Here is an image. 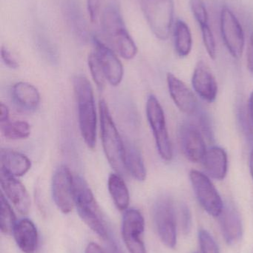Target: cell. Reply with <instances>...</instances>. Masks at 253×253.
Masks as SVG:
<instances>
[{"instance_id": "cell-1", "label": "cell", "mask_w": 253, "mask_h": 253, "mask_svg": "<svg viewBox=\"0 0 253 253\" xmlns=\"http://www.w3.org/2000/svg\"><path fill=\"white\" fill-rule=\"evenodd\" d=\"M74 94L78 111L80 132L86 145L94 149L97 142V112L93 88L84 76L77 75L73 80Z\"/></svg>"}, {"instance_id": "cell-2", "label": "cell", "mask_w": 253, "mask_h": 253, "mask_svg": "<svg viewBox=\"0 0 253 253\" xmlns=\"http://www.w3.org/2000/svg\"><path fill=\"white\" fill-rule=\"evenodd\" d=\"M102 34L109 47L126 59L136 56L138 48L127 31L118 9L108 5L104 9L101 18Z\"/></svg>"}, {"instance_id": "cell-3", "label": "cell", "mask_w": 253, "mask_h": 253, "mask_svg": "<svg viewBox=\"0 0 253 253\" xmlns=\"http://www.w3.org/2000/svg\"><path fill=\"white\" fill-rule=\"evenodd\" d=\"M74 200L79 215L86 225L106 239L110 234L102 212L89 184L80 176L74 177Z\"/></svg>"}, {"instance_id": "cell-4", "label": "cell", "mask_w": 253, "mask_h": 253, "mask_svg": "<svg viewBox=\"0 0 253 253\" xmlns=\"http://www.w3.org/2000/svg\"><path fill=\"white\" fill-rule=\"evenodd\" d=\"M99 112L104 153L111 168L121 175L126 172L124 166L125 142L120 137L108 105L103 99L100 101Z\"/></svg>"}, {"instance_id": "cell-5", "label": "cell", "mask_w": 253, "mask_h": 253, "mask_svg": "<svg viewBox=\"0 0 253 253\" xmlns=\"http://www.w3.org/2000/svg\"><path fill=\"white\" fill-rule=\"evenodd\" d=\"M144 17L152 32L165 41L170 35L175 16L174 0H139Z\"/></svg>"}, {"instance_id": "cell-6", "label": "cell", "mask_w": 253, "mask_h": 253, "mask_svg": "<svg viewBox=\"0 0 253 253\" xmlns=\"http://www.w3.org/2000/svg\"><path fill=\"white\" fill-rule=\"evenodd\" d=\"M146 108L147 120L154 135L157 152L163 160L170 162L173 158V151L166 127L164 111L154 95L149 96Z\"/></svg>"}, {"instance_id": "cell-7", "label": "cell", "mask_w": 253, "mask_h": 253, "mask_svg": "<svg viewBox=\"0 0 253 253\" xmlns=\"http://www.w3.org/2000/svg\"><path fill=\"white\" fill-rule=\"evenodd\" d=\"M190 179L201 206L212 216L219 217L224 205L209 177L200 171L192 169L190 172Z\"/></svg>"}, {"instance_id": "cell-8", "label": "cell", "mask_w": 253, "mask_h": 253, "mask_svg": "<svg viewBox=\"0 0 253 253\" xmlns=\"http://www.w3.org/2000/svg\"><path fill=\"white\" fill-rule=\"evenodd\" d=\"M220 29L223 41L231 56L235 59H240L245 50V32L237 16L226 6L221 9Z\"/></svg>"}, {"instance_id": "cell-9", "label": "cell", "mask_w": 253, "mask_h": 253, "mask_svg": "<svg viewBox=\"0 0 253 253\" xmlns=\"http://www.w3.org/2000/svg\"><path fill=\"white\" fill-rule=\"evenodd\" d=\"M154 217L160 240L165 246L173 249L177 245L176 213L170 198L165 196L156 202Z\"/></svg>"}, {"instance_id": "cell-10", "label": "cell", "mask_w": 253, "mask_h": 253, "mask_svg": "<svg viewBox=\"0 0 253 253\" xmlns=\"http://www.w3.org/2000/svg\"><path fill=\"white\" fill-rule=\"evenodd\" d=\"M52 197L58 209L68 214L74 207V177L69 168L62 165L55 171L52 178Z\"/></svg>"}, {"instance_id": "cell-11", "label": "cell", "mask_w": 253, "mask_h": 253, "mask_svg": "<svg viewBox=\"0 0 253 253\" xmlns=\"http://www.w3.org/2000/svg\"><path fill=\"white\" fill-rule=\"evenodd\" d=\"M145 230V220L138 210L126 211L122 224V236L130 253H147L142 239Z\"/></svg>"}, {"instance_id": "cell-12", "label": "cell", "mask_w": 253, "mask_h": 253, "mask_svg": "<svg viewBox=\"0 0 253 253\" xmlns=\"http://www.w3.org/2000/svg\"><path fill=\"white\" fill-rule=\"evenodd\" d=\"M94 49L96 56L107 81L112 86L120 84L123 77V67L114 50L97 37L93 38Z\"/></svg>"}, {"instance_id": "cell-13", "label": "cell", "mask_w": 253, "mask_h": 253, "mask_svg": "<svg viewBox=\"0 0 253 253\" xmlns=\"http://www.w3.org/2000/svg\"><path fill=\"white\" fill-rule=\"evenodd\" d=\"M179 141L185 157L193 163L202 162L206 152L204 138L198 126L184 123L180 126Z\"/></svg>"}, {"instance_id": "cell-14", "label": "cell", "mask_w": 253, "mask_h": 253, "mask_svg": "<svg viewBox=\"0 0 253 253\" xmlns=\"http://www.w3.org/2000/svg\"><path fill=\"white\" fill-rule=\"evenodd\" d=\"M0 183L6 197L21 214L28 213L31 208V199L25 186L16 177L0 169Z\"/></svg>"}, {"instance_id": "cell-15", "label": "cell", "mask_w": 253, "mask_h": 253, "mask_svg": "<svg viewBox=\"0 0 253 253\" xmlns=\"http://www.w3.org/2000/svg\"><path fill=\"white\" fill-rule=\"evenodd\" d=\"M169 94L177 108L187 115L196 114L198 101L188 86L179 78L169 73L166 76Z\"/></svg>"}, {"instance_id": "cell-16", "label": "cell", "mask_w": 253, "mask_h": 253, "mask_svg": "<svg viewBox=\"0 0 253 253\" xmlns=\"http://www.w3.org/2000/svg\"><path fill=\"white\" fill-rule=\"evenodd\" d=\"M192 84L198 95L203 100L213 102L218 95V83L206 63L200 61L196 65Z\"/></svg>"}, {"instance_id": "cell-17", "label": "cell", "mask_w": 253, "mask_h": 253, "mask_svg": "<svg viewBox=\"0 0 253 253\" xmlns=\"http://www.w3.org/2000/svg\"><path fill=\"white\" fill-rule=\"evenodd\" d=\"M219 217L224 240L230 245L238 243L243 234V226L237 210L231 205L224 206Z\"/></svg>"}, {"instance_id": "cell-18", "label": "cell", "mask_w": 253, "mask_h": 253, "mask_svg": "<svg viewBox=\"0 0 253 253\" xmlns=\"http://www.w3.org/2000/svg\"><path fill=\"white\" fill-rule=\"evenodd\" d=\"M202 162L208 176L218 181L225 178L228 171V156L224 149L216 146L211 147L206 150Z\"/></svg>"}, {"instance_id": "cell-19", "label": "cell", "mask_w": 253, "mask_h": 253, "mask_svg": "<svg viewBox=\"0 0 253 253\" xmlns=\"http://www.w3.org/2000/svg\"><path fill=\"white\" fill-rule=\"evenodd\" d=\"M15 242L25 253H34L38 246V232L35 224L29 219L21 220L13 230Z\"/></svg>"}, {"instance_id": "cell-20", "label": "cell", "mask_w": 253, "mask_h": 253, "mask_svg": "<svg viewBox=\"0 0 253 253\" xmlns=\"http://www.w3.org/2000/svg\"><path fill=\"white\" fill-rule=\"evenodd\" d=\"M11 96L15 104L25 111H35L40 105V95L38 90L28 83L19 82L13 84Z\"/></svg>"}, {"instance_id": "cell-21", "label": "cell", "mask_w": 253, "mask_h": 253, "mask_svg": "<svg viewBox=\"0 0 253 253\" xmlns=\"http://www.w3.org/2000/svg\"><path fill=\"white\" fill-rule=\"evenodd\" d=\"M0 162L1 169L14 177L23 176L31 168V161L26 156L7 149H1Z\"/></svg>"}, {"instance_id": "cell-22", "label": "cell", "mask_w": 253, "mask_h": 253, "mask_svg": "<svg viewBox=\"0 0 253 253\" xmlns=\"http://www.w3.org/2000/svg\"><path fill=\"white\" fill-rule=\"evenodd\" d=\"M124 166L126 172H129L135 179L145 181L147 169L142 155L138 147L130 142L125 143Z\"/></svg>"}, {"instance_id": "cell-23", "label": "cell", "mask_w": 253, "mask_h": 253, "mask_svg": "<svg viewBox=\"0 0 253 253\" xmlns=\"http://www.w3.org/2000/svg\"><path fill=\"white\" fill-rule=\"evenodd\" d=\"M193 44V35L190 26L182 19H178L174 28V45L177 54L180 57H187L191 53Z\"/></svg>"}, {"instance_id": "cell-24", "label": "cell", "mask_w": 253, "mask_h": 253, "mask_svg": "<svg viewBox=\"0 0 253 253\" xmlns=\"http://www.w3.org/2000/svg\"><path fill=\"white\" fill-rule=\"evenodd\" d=\"M108 189L116 208L121 211L127 210L130 196L127 186L120 174L111 173L109 175Z\"/></svg>"}, {"instance_id": "cell-25", "label": "cell", "mask_w": 253, "mask_h": 253, "mask_svg": "<svg viewBox=\"0 0 253 253\" xmlns=\"http://www.w3.org/2000/svg\"><path fill=\"white\" fill-rule=\"evenodd\" d=\"M64 11L67 22L71 28H72L73 32L81 40H86L88 34L86 22L82 16L81 12L77 7V4L74 2L67 3Z\"/></svg>"}, {"instance_id": "cell-26", "label": "cell", "mask_w": 253, "mask_h": 253, "mask_svg": "<svg viewBox=\"0 0 253 253\" xmlns=\"http://www.w3.org/2000/svg\"><path fill=\"white\" fill-rule=\"evenodd\" d=\"M2 135L7 139H25L31 135V126L25 121L7 122L1 124Z\"/></svg>"}, {"instance_id": "cell-27", "label": "cell", "mask_w": 253, "mask_h": 253, "mask_svg": "<svg viewBox=\"0 0 253 253\" xmlns=\"http://www.w3.org/2000/svg\"><path fill=\"white\" fill-rule=\"evenodd\" d=\"M16 215L10 204L3 193L0 200V229L5 236H10L13 233L16 227Z\"/></svg>"}, {"instance_id": "cell-28", "label": "cell", "mask_w": 253, "mask_h": 253, "mask_svg": "<svg viewBox=\"0 0 253 253\" xmlns=\"http://www.w3.org/2000/svg\"><path fill=\"white\" fill-rule=\"evenodd\" d=\"M88 65L94 82L96 84L97 87L100 90H102L105 85V78L103 71L97 59L96 56L94 54L93 52L89 53L88 57Z\"/></svg>"}, {"instance_id": "cell-29", "label": "cell", "mask_w": 253, "mask_h": 253, "mask_svg": "<svg viewBox=\"0 0 253 253\" xmlns=\"http://www.w3.org/2000/svg\"><path fill=\"white\" fill-rule=\"evenodd\" d=\"M190 4L193 16L200 27L209 25V14L203 0H190Z\"/></svg>"}, {"instance_id": "cell-30", "label": "cell", "mask_w": 253, "mask_h": 253, "mask_svg": "<svg viewBox=\"0 0 253 253\" xmlns=\"http://www.w3.org/2000/svg\"><path fill=\"white\" fill-rule=\"evenodd\" d=\"M202 31V40L203 44L209 57L212 59H215L217 54L216 42L213 32L211 29L209 25L200 27Z\"/></svg>"}, {"instance_id": "cell-31", "label": "cell", "mask_w": 253, "mask_h": 253, "mask_svg": "<svg viewBox=\"0 0 253 253\" xmlns=\"http://www.w3.org/2000/svg\"><path fill=\"white\" fill-rule=\"evenodd\" d=\"M199 241L202 253H219L216 242L207 230H200Z\"/></svg>"}, {"instance_id": "cell-32", "label": "cell", "mask_w": 253, "mask_h": 253, "mask_svg": "<svg viewBox=\"0 0 253 253\" xmlns=\"http://www.w3.org/2000/svg\"><path fill=\"white\" fill-rule=\"evenodd\" d=\"M180 223L184 235H188L192 229V215L190 209L186 205L180 207Z\"/></svg>"}, {"instance_id": "cell-33", "label": "cell", "mask_w": 253, "mask_h": 253, "mask_svg": "<svg viewBox=\"0 0 253 253\" xmlns=\"http://www.w3.org/2000/svg\"><path fill=\"white\" fill-rule=\"evenodd\" d=\"M101 0H87V10L91 22L95 23L98 21L101 13Z\"/></svg>"}, {"instance_id": "cell-34", "label": "cell", "mask_w": 253, "mask_h": 253, "mask_svg": "<svg viewBox=\"0 0 253 253\" xmlns=\"http://www.w3.org/2000/svg\"><path fill=\"white\" fill-rule=\"evenodd\" d=\"M1 58L6 66L11 69H16L19 67L17 61L12 54L11 52L6 47L2 46L1 48Z\"/></svg>"}, {"instance_id": "cell-35", "label": "cell", "mask_w": 253, "mask_h": 253, "mask_svg": "<svg viewBox=\"0 0 253 253\" xmlns=\"http://www.w3.org/2000/svg\"><path fill=\"white\" fill-rule=\"evenodd\" d=\"M247 65L250 72L253 74V33L250 37L247 47Z\"/></svg>"}, {"instance_id": "cell-36", "label": "cell", "mask_w": 253, "mask_h": 253, "mask_svg": "<svg viewBox=\"0 0 253 253\" xmlns=\"http://www.w3.org/2000/svg\"><path fill=\"white\" fill-rule=\"evenodd\" d=\"M105 240L108 241V253H124L117 242L114 240L110 235Z\"/></svg>"}, {"instance_id": "cell-37", "label": "cell", "mask_w": 253, "mask_h": 253, "mask_svg": "<svg viewBox=\"0 0 253 253\" xmlns=\"http://www.w3.org/2000/svg\"><path fill=\"white\" fill-rule=\"evenodd\" d=\"M85 253H106L104 251V250L101 248L98 244L95 242H91L86 247V251Z\"/></svg>"}, {"instance_id": "cell-38", "label": "cell", "mask_w": 253, "mask_h": 253, "mask_svg": "<svg viewBox=\"0 0 253 253\" xmlns=\"http://www.w3.org/2000/svg\"><path fill=\"white\" fill-rule=\"evenodd\" d=\"M0 109H1L0 121H1V124H2V123H7L9 121V110L7 107L3 103H1Z\"/></svg>"}, {"instance_id": "cell-39", "label": "cell", "mask_w": 253, "mask_h": 253, "mask_svg": "<svg viewBox=\"0 0 253 253\" xmlns=\"http://www.w3.org/2000/svg\"><path fill=\"white\" fill-rule=\"evenodd\" d=\"M250 114H251V120L253 123V91L251 93L249 101Z\"/></svg>"}, {"instance_id": "cell-40", "label": "cell", "mask_w": 253, "mask_h": 253, "mask_svg": "<svg viewBox=\"0 0 253 253\" xmlns=\"http://www.w3.org/2000/svg\"><path fill=\"white\" fill-rule=\"evenodd\" d=\"M250 170L253 178V148L251 150V156H250Z\"/></svg>"}]
</instances>
